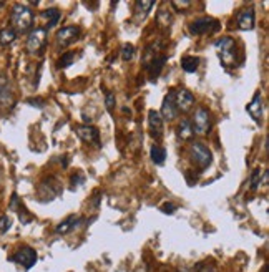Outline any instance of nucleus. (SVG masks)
<instances>
[{
	"label": "nucleus",
	"instance_id": "obj_15",
	"mask_svg": "<svg viewBox=\"0 0 269 272\" xmlns=\"http://www.w3.org/2000/svg\"><path fill=\"white\" fill-rule=\"evenodd\" d=\"M166 60H168L166 55H158V57H155V58L150 61V64H148L146 70H148V73H150L151 80H157V78H158V75L161 73V70L165 68Z\"/></svg>",
	"mask_w": 269,
	"mask_h": 272
},
{
	"label": "nucleus",
	"instance_id": "obj_22",
	"mask_svg": "<svg viewBox=\"0 0 269 272\" xmlns=\"http://www.w3.org/2000/svg\"><path fill=\"white\" fill-rule=\"evenodd\" d=\"M151 159L155 164H163L166 159V151L165 148H161V146L158 144H153L151 146Z\"/></svg>",
	"mask_w": 269,
	"mask_h": 272
},
{
	"label": "nucleus",
	"instance_id": "obj_7",
	"mask_svg": "<svg viewBox=\"0 0 269 272\" xmlns=\"http://www.w3.org/2000/svg\"><path fill=\"white\" fill-rule=\"evenodd\" d=\"M47 44V29H35L27 37V50L30 53H39Z\"/></svg>",
	"mask_w": 269,
	"mask_h": 272
},
{
	"label": "nucleus",
	"instance_id": "obj_28",
	"mask_svg": "<svg viewBox=\"0 0 269 272\" xmlns=\"http://www.w3.org/2000/svg\"><path fill=\"white\" fill-rule=\"evenodd\" d=\"M171 5L178 12H185V9H189V7L193 5V2H191V0H181V2H180V0H173Z\"/></svg>",
	"mask_w": 269,
	"mask_h": 272
},
{
	"label": "nucleus",
	"instance_id": "obj_17",
	"mask_svg": "<svg viewBox=\"0 0 269 272\" xmlns=\"http://www.w3.org/2000/svg\"><path fill=\"white\" fill-rule=\"evenodd\" d=\"M178 136L183 139V141H189L191 138L195 136V130H193V124H191L189 120H181L178 124Z\"/></svg>",
	"mask_w": 269,
	"mask_h": 272
},
{
	"label": "nucleus",
	"instance_id": "obj_35",
	"mask_svg": "<svg viewBox=\"0 0 269 272\" xmlns=\"http://www.w3.org/2000/svg\"><path fill=\"white\" fill-rule=\"evenodd\" d=\"M263 272H267V266H264V267H263Z\"/></svg>",
	"mask_w": 269,
	"mask_h": 272
},
{
	"label": "nucleus",
	"instance_id": "obj_33",
	"mask_svg": "<svg viewBox=\"0 0 269 272\" xmlns=\"http://www.w3.org/2000/svg\"><path fill=\"white\" fill-rule=\"evenodd\" d=\"M200 272H218L213 266H203Z\"/></svg>",
	"mask_w": 269,
	"mask_h": 272
},
{
	"label": "nucleus",
	"instance_id": "obj_5",
	"mask_svg": "<svg viewBox=\"0 0 269 272\" xmlns=\"http://www.w3.org/2000/svg\"><path fill=\"white\" fill-rule=\"evenodd\" d=\"M193 130L195 133L198 135H206L209 133L211 130V115L206 108L200 107L196 111H195V116H193Z\"/></svg>",
	"mask_w": 269,
	"mask_h": 272
},
{
	"label": "nucleus",
	"instance_id": "obj_21",
	"mask_svg": "<svg viewBox=\"0 0 269 272\" xmlns=\"http://www.w3.org/2000/svg\"><path fill=\"white\" fill-rule=\"evenodd\" d=\"M42 17L47 18L48 22V29H52V27H55L56 24H59V20L62 17V13L59 9H47L44 13H42Z\"/></svg>",
	"mask_w": 269,
	"mask_h": 272
},
{
	"label": "nucleus",
	"instance_id": "obj_18",
	"mask_svg": "<svg viewBox=\"0 0 269 272\" xmlns=\"http://www.w3.org/2000/svg\"><path fill=\"white\" fill-rule=\"evenodd\" d=\"M80 218L79 216H75V214H72V216H68L67 219H63L59 226H56V234H67V233H70L72 229L76 226V221H79Z\"/></svg>",
	"mask_w": 269,
	"mask_h": 272
},
{
	"label": "nucleus",
	"instance_id": "obj_4",
	"mask_svg": "<svg viewBox=\"0 0 269 272\" xmlns=\"http://www.w3.org/2000/svg\"><path fill=\"white\" fill-rule=\"evenodd\" d=\"M221 24L216 18L211 17H201L196 18L189 24V33L191 35H204V33H215L219 30Z\"/></svg>",
	"mask_w": 269,
	"mask_h": 272
},
{
	"label": "nucleus",
	"instance_id": "obj_2",
	"mask_svg": "<svg viewBox=\"0 0 269 272\" xmlns=\"http://www.w3.org/2000/svg\"><path fill=\"white\" fill-rule=\"evenodd\" d=\"M216 52H218V57L219 61L226 67H235L236 61H238V50H236V41L233 40L231 37H223L219 38L216 44Z\"/></svg>",
	"mask_w": 269,
	"mask_h": 272
},
{
	"label": "nucleus",
	"instance_id": "obj_30",
	"mask_svg": "<svg viewBox=\"0 0 269 272\" xmlns=\"http://www.w3.org/2000/svg\"><path fill=\"white\" fill-rule=\"evenodd\" d=\"M12 226V221L9 216H0V233H7Z\"/></svg>",
	"mask_w": 269,
	"mask_h": 272
},
{
	"label": "nucleus",
	"instance_id": "obj_3",
	"mask_svg": "<svg viewBox=\"0 0 269 272\" xmlns=\"http://www.w3.org/2000/svg\"><path fill=\"white\" fill-rule=\"evenodd\" d=\"M189 155H191V159H193V163L196 166H200L201 170H206L211 164V161H213V153H211V150L206 144H203L200 141L191 144Z\"/></svg>",
	"mask_w": 269,
	"mask_h": 272
},
{
	"label": "nucleus",
	"instance_id": "obj_14",
	"mask_svg": "<svg viewBox=\"0 0 269 272\" xmlns=\"http://www.w3.org/2000/svg\"><path fill=\"white\" fill-rule=\"evenodd\" d=\"M148 123H150L151 136L155 139H160L163 136V118L160 115V111H157V110L148 111Z\"/></svg>",
	"mask_w": 269,
	"mask_h": 272
},
{
	"label": "nucleus",
	"instance_id": "obj_12",
	"mask_svg": "<svg viewBox=\"0 0 269 272\" xmlns=\"http://www.w3.org/2000/svg\"><path fill=\"white\" fill-rule=\"evenodd\" d=\"M160 115L163 118V121H165V120L171 121V120H175V118H176V115H178V110H176V107H175V92H169L165 96V100H163V104H161Z\"/></svg>",
	"mask_w": 269,
	"mask_h": 272
},
{
	"label": "nucleus",
	"instance_id": "obj_9",
	"mask_svg": "<svg viewBox=\"0 0 269 272\" xmlns=\"http://www.w3.org/2000/svg\"><path fill=\"white\" fill-rule=\"evenodd\" d=\"M195 104V96L193 93L186 88H180L175 92V107L178 111H183V113H188V111L193 108Z\"/></svg>",
	"mask_w": 269,
	"mask_h": 272
},
{
	"label": "nucleus",
	"instance_id": "obj_19",
	"mask_svg": "<svg viewBox=\"0 0 269 272\" xmlns=\"http://www.w3.org/2000/svg\"><path fill=\"white\" fill-rule=\"evenodd\" d=\"M153 5H155L153 2H143V0L134 4V15H137V20H143L153 9Z\"/></svg>",
	"mask_w": 269,
	"mask_h": 272
},
{
	"label": "nucleus",
	"instance_id": "obj_1",
	"mask_svg": "<svg viewBox=\"0 0 269 272\" xmlns=\"http://www.w3.org/2000/svg\"><path fill=\"white\" fill-rule=\"evenodd\" d=\"M12 29L18 33H25L32 29L33 25V12L27 5H15L10 13Z\"/></svg>",
	"mask_w": 269,
	"mask_h": 272
},
{
	"label": "nucleus",
	"instance_id": "obj_20",
	"mask_svg": "<svg viewBox=\"0 0 269 272\" xmlns=\"http://www.w3.org/2000/svg\"><path fill=\"white\" fill-rule=\"evenodd\" d=\"M198 67H200V58L198 57H183L181 60V68L186 73H195Z\"/></svg>",
	"mask_w": 269,
	"mask_h": 272
},
{
	"label": "nucleus",
	"instance_id": "obj_13",
	"mask_svg": "<svg viewBox=\"0 0 269 272\" xmlns=\"http://www.w3.org/2000/svg\"><path fill=\"white\" fill-rule=\"evenodd\" d=\"M236 24H238V29L239 30H253L254 29V24H256V17H254V10L251 9V7L243 9L241 12L238 13Z\"/></svg>",
	"mask_w": 269,
	"mask_h": 272
},
{
	"label": "nucleus",
	"instance_id": "obj_6",
	"mask_svg": "<svg viewBox=\"0 0 269 272\" xmlns=\"http://www.w3.org/2000/svg\"><path fill=\"white\" fill-rule=\"evenodd\" d=\"M12 261L20 264L24 269H32L35 266V262H37V253H35V249L28 247V246H22L15 254L12 256Z\"/></svg>",
	"mask_w": 269,
	"mask_h": 272
},
{
	"label": "nucleus",
	"instance_id": "obj_8",
	"mask_svg": "<svg viewBox=\"0 0 269 272\" xmlns=\"http://www.w3.org/2000/svg\"><path fill=\"white\" fill-rule=\"evenodd\" d=\"M82 33L80 27H63L56 32V47L59 48H67L68 45H72L75 40H79Z\"/></svg>",
	"mask_w": 269,
	"mask_h": 272
},
{
	"label": "nucleus",
	"instance_id": "obj_27",
	"mask_svg": "<svg viewBox=\"0 0 269 272\" xmlns=\"http://www.w3.org/2000/svg\"><path fill=\"white\" fill-rule=\"evenodd\" d=\"M134 57V47L131 44H125L122 48V58L123 61H130Z\"/></svg>",
	"mask_w": 269,
	"mask_h": 272
},
{
	"label": "nucleus",
	"instance_id": "obj_10",
	"mask_svg": "<svg viewBox=\"0 0 269 272\" xmlns=\"http://www.w3.org/2000/svg\"><path fill=\"white\" fill-rule=\"evenodd\" d=\"M75 133L83 143L100 146V133H98V130L95 127H91V124H79V127L75 128Z\"/></svg>",
	"mask_w": 269,
	"mask_h": 272
},
{
	"label": "nucleus",
	"instance_id": "obj_11",
	"mask_svg": "<svg viewBox=\"0 0 269 272\" xmlns=\"http://www.w3.org/2000/svg\"><path fill=\"white\" fill-rule=\"evenodd\" d=\"M246 111L251 115V118H253V120L256 121V123L263 121V95H261V92L254 93L253 100L247 103Z\"/></svg>",
	"mask_w": 269,
	"mask_h": 272
},
{
	"label": "nucleus",
	"instance_id": "obj_34",
	"mask_svg": "<svg viewBox=\"0 0 269 272\" xmlns=\"http://www.w3.org/2000/svg\"><path fill=\"white\" fill-rule=\"evenodd\" d=\"M178 272H193V270H189V269H186V267H183V269H180Z\"/></svg>",
	"mask_w": 269,
	"mask_h": 272
},
{
	"label": "nucleus",
	"instance_id": "obj_26",
	"mask_svg": "<svg viewBox=\"0 0 269 272\" xmlns=\"http://www.w3.org/2000/svg\"><path fill=\"white\" fill-rule=\"evenodd\" d=\"M73 60H75V53H72V52L63 53L60 57V60H59V67L60 68H67V67H70L73 64Z\"/></svg>",
	"mask_w": 269,
	"mask_h": 272
},
{
	"label": "nucleus",
	"instance_id": "obj_31",
	"mask_svg": "<svg viewBox=\"0 0 269 272\" xmlns=\"http://www.w3.org/2000/svg\"><path fill=\"white\" fill-rule=\"evenodd\" d=\"M22 207H24V206L20 204V199H18V196H17V194H13V196H12V201H10V209H12V211L18 213Z\"/></svg>",
	"mask_w": 269,
	"mask_h": 272
},
{
	"label": "nucleus",
	"instance_id": "obj_29",
	"mask_svg": "<svg viewBox=\"0 0 269 272\" xmlns=\"http://www.w3.org/2000/svg\"><path fill=\"white\" fill-rule=\"evenodd\" d=\"M105 107H107L108 113H113V108H115V95L107 92V95H105Z\"/></svg>",
	"mask_w": 269,
	"mask_h": 272
},
{
	"label": "nucleus",
	"instance_id": "obj_16",
	"mask_svg": "<svg viewBox=\"0 0 269 272\" xmlns=\"http://www.w3.org/2000/svg\"><path fill=\"white\" fill-rule=\"evenodd\" d=\"M12 90H10V85L9 81H7L5 76L0 75V107L5 104V107H12Z\"/></svg>",
	"mask_w": 269,
	"mask_h": 272
},
{
	"label": "nucleus",
	"instance_id": "obj_36",
	"mask_svg": "<svg viewBox=\"0 0 269 272\" xmlns=\"http://www.w3.org/2000/svg\"><path fill=\"white\" fill-rule=\"evenodd\" d=\"M4 5H5V4H4V2H0V7H4Z\"/></svg>",
	"mask_w": 269,
	"mask_h": 272
},
{
	"label": "nucleus",
	"instance_id": "obj_24",
	"mask_svg": "<svg viewBox=\"0 0 269 272\" xmlns=\"http://www.w3.org/2000/svg\"><path fill=\"white\" fill-rule=\"evenodd\" d=\"M171 22H173L171 13H169L166 9H161L158 12V25L161 27V29H168V27L171 25Z\"/></svg>",
	"mask_w": 269,
	"mask_h": 272
},
{
	"label": "nucleus",
	"instance_id": "obj_23",
	"mask_svg": "<svg viewBox=\"0 0 269 272\" xmlns=\"http://www.w3.org/2000/svg\"><path fill=\"white\" fill-rule=\"evenodd\" d=\"M15 38H17V32L13 30L12 27H7V29H4L2 32H0V44H2L4 47L10 45Z\"/></svg>",
	"mask_w": 269,
	"mask_h": 272
},
{
	"label": "nucleus",
	"instance_id": "obj_25",
	"mask_svg": "<svg viewBox=\"0 0 269 272\" xmlns=\"http://www.w3.org/2000/svg\"><path fill=\"white\" fill-rule=\"evenodd\" d=\"M261 174H263V171H261V168H256L253 171L251 174V179H249V187H251V191H256L258 187L261 186Z\"/></svg>",
	"mask_w": 269,
	"mask_h": 272
},
{
	"label": "nucleus",
	"instance_id": "obj_32",
	"mask_svg": "<svg viewBox=\"0 0 269 272\" xmlns=\"http://www.w3.org/2000/svg\"><path fill=\"white\" fill-rule=\"evenodd\" d=\"M163 213H166V214H173L176 211V206L171 204V203H166V204H163Z\"/></svg>",
	"mask_w": 269,
	"mask_h": 272
}]
</instances>
